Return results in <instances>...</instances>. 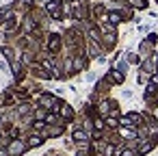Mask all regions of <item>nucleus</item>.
I'll return each mask as SVG.
<instances>
[{
  "mask_svg": "<svg viewBox=\"0 0 158 156\" xmlns=\"http://www.w3.org/2000/svg\"><path fill=\"white\" fill-rule=\"evenodd\" d=\"M26 150V145L22 143V141H11V145H9V154L11 156H18V154H22Z\"/></svg>",
  "mask_w": 158,
  "mask_h": 156,
  "instance_id": "f257e3e1",
  "label": "nucleus"
},
{
  "mask_svg": "<svg viewBox=\"0 0 158 156\" xmlns=\"http://www.w3.org/2000/svg\"><path fill=\"white\" fill-rule=\"evenodd\" d=\"M41 104L48 106V108H59V104H56V100H54L52 95H44V98H41Z\"/></svg>",
  "mask_w": 158,
  "mask_h": 156,
  "instance_id": "f03ea898",
  "label": "nucleus"
},
{
  "mask_svg": "<svg viewBox=\"0 0 158 156\" xmlns=\"http://www.w3.org/2000/svg\"><path fill=\"white\" fill-rule=\"evenodd\" d=\"M28 145H31V147H37V145H41V137H39V134H33V137L28 139Z\"/></svg>",
  "mask_w": 158,
  "mask_h": 156,
  "instance_id": "7ed1b4c3",
  "label": "nucleus"
},
{
  "mask_svg": "<svg viewBox=\"0 0 158 156\" xmlns=\"http://www.w3.org/2000/svg\"><path fill=\"white\" fill-rule=\"evenodd\" d=\"M52 50H56L59 48V35H52V39H50V44H48Z\"/></svg>",
  "mask_w": 158,
  "mask_h": 156,
  "instance_id": "20e7f679",
  "label": "nucleus"
},
{
  "mask_svg": "<svg viewBox=\"0 0 158 156\" xmlns=\"http://www.w3.org/2000/svg\"><path fill=\"white\" fill-rule=\"evenodd\" d=\"M74 139H76V141H87V134H85L82 130H76V132H74Z\"/></svg>",
  "mask_w": 158,
  "mask_h": 156,
  "instance_id": "39448f33",
  "label": "nucleus"
},
{
  "mask_svg": "<svg viewBox=\"0 0 158 156\" xmlns=\"http://www.w3.org/2000/svg\"><path fill=\"white\" fill-rule=\"evenodd\" d=\"M130 2H132L136 9H143V7H145V2H143V0H130Z\"/></svg>",
  "mask_w": 158,
  "mask_h": 156,
  "instance_id": "423d86ee",
  "label": "nucleus"
},
{
  "mask_svg": "<svg viewBox=\"0 0 158 156\" xmlns=\"http://www.w3.org/2000/svg\"><path fill=\"white\" fill-rule=\"evenodd\" d=\"M113 78H115V80H117V82H121V80H123V76H121V74H119V72H113Z\"/></svg>",
  "mask_w": 158,
  "mask_h": 156,
  "instance_id": "0eeeda50",
  "label": "nucleus"
},
{
  "mask_svg": "<svg viewBox=\"0 0 158 156\" xmlns=\"http://www.w3.org/2000/svg\"><path fill=\"white\" fill-rule=\"evenodd\" d=\"M61 113H63V117H72V108H67V106H65Z\"/></svg>",
  "mask_w": 158,
  "mask_h": 156,
  "instance_id": "6e6552de",
  "label": "nucleus"
},
{
  "mask_svg": "<svg viewBox=\"0 0 158 156\" xmlns=\"http://www.w3.org/2000/svg\"><path fill=\"white\" fill-rule=\"evenodd\" d=\"M108 20H110V22H115V24H117V22H119V15H117V13H110V18H108Z\"/></svg>",
  "mask_w": 158,
  "mask_h": 156,
  "instance_id": "1a4fd4ad",
  "label": "nucleus"
},
{
  "mask_svg": "<svg viewBox=\"0 0 158 156\" xmlns=\"http://www.w3.org/2000/svg\"><path fill=\"white\" fill-rule=\"evenodd\" d=\"M121 134H123V137H128V139H130V137H134V132H132V130H121Z\"/></svg>",
  "mask_w": 158,
  "mask_h": 156,
  "instance_id": "9d476101",
  "label": "nucleus"
},
{
  "mask_svg": "<svg viewBox=\"0 0 158 156\" xmlns=\"http://www.w3.org/2000/svg\"><path fill=\"white\" fill-rule=\"evenodd\" d=\"M9 15V9H2V11H0V22H2V18H7Z\"/></svg>",
  "mask_w": 158,
  "mask_h": 156,
  "instance_id": "9b49d317",
  "label": "nucleus"
},
{
  "mask_svg": "<svg viewBox=\"0 0 158 156\" xmlns=\"http://www.w3.org/2000/svg\"><path fill=\"white\" fill-rule=\"evenodd\" d=\"M121 156H134V152H132V150H126V152H123Z\"/></svg>",
  "mask_w": 158,
  "mask_h": 156,
  "instance_id": "f8f14e48",
  "label": "nucleus"
}]
</instances>
